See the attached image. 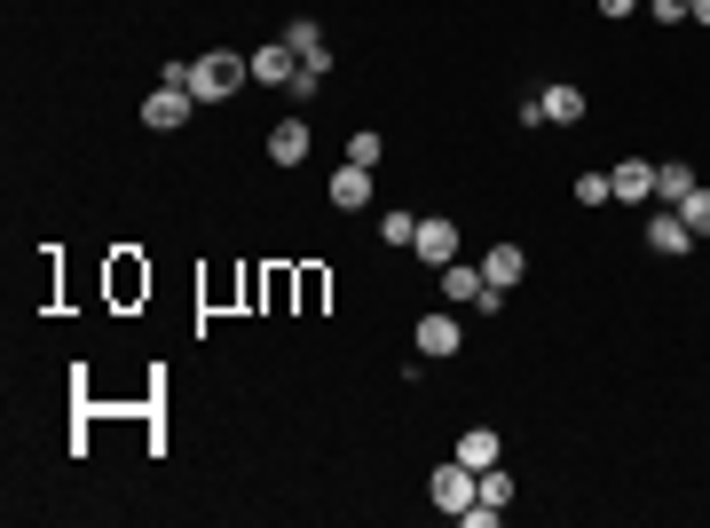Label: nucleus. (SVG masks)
<instances>
[{
  "instance_id": "f257e3e1",
  "label": "nucleus",
  "mask_w": 710,
  "mask_h": 528,
  "mask_svg": "<svg viewBox=\"0 0 710 528\" xmlns=\"http://www.w3.org/2000/svg\"><path fill=\"white\" fill-rule=\"evenodd\" d=\"M253 79V56H229V48H206L198 63H190V96L198 103H229L237 87Z\"/></svg>"
},
{
  "instance_id": "f03ea898",
  "label": "nucleus",
  "mask_w": 710,
  "mask_h": 528,
  "mask_svg": "<svg viewBox=\"0 0 710 528\" xmlns=\"http://www.w3.org/2000/svg\"><path fill=\"white\" fill-rule=\"evenodd\" d=\"M442 277V300H451V308H497L505 292H490V277L482 269H466V260H451V269H434Z\"/></svg>"
},
{
  "instance_id": "7ed1b4c3",
  "label": "nucleus",
  "mask_w": 710,
  "mask_h": 528,
  "mask_svg": "<svg viewBox=\"0 0 710 528\" xmlns=\"http://www.w3.org/2000/svg\"><path fill=\"white\" fill-rule=\"evenodd\" d=\"M190 111H198L190 87H158V96L142 103V127H150V135H174V127H190Z\"/></svg>"
},
{
  "instance_id": "20e7f679",
  "label": "nucleus",
  "mask_w": 710,
  "mask_h": 528,
  "mask_svg": "<svg viewBox=\"0 0 710 528\" xmlns=\"http://www.w3.org/2000/svg\"><path fill=\"white\" fill-rule=\"evenodd\" d=\"M474 497H482V474H474V466H442V474H434V505L451 512V520H458Z\"/></svg>"
},
{
  "instance_id": "39448f33",
  "label": "nucleus",
  "mask_w": 710,
  "mask_h": 528,
  "mask_svg": "<svg viewBox=\"0 0 710 528\" xmlns=\"http://www.w3.org/2000/svg\"><path fill=\"white\" fill-rule=\"evenodd\" d=\"M608 182H615V206H655V166L648 158H624Z\"/></svg>"
},
{
  "instance_id": "423d86ee",
  "label": "nucleus",
  "mask_w": 710,
  "mask_h": 528,
  "mask_svg": "<svg viewBox=\"0 0 710 528\" xmlns=\"http://www.w3.org/2000/svg\"><path fill=\"white\" fill-rule=\"evenodd\" d=\"M411 252H426V269H451V260H458V229L442 221V213H426V221H418V245H411Z\"/></svg>"
},
{
  "instance_id": "0eeeda50",
  "label": "nucleus",
  "mask_w": 710,
  "mask_h": 528,
  "mask_svg": "<svg viewBox=\"0 0 710 528\" xmlns=\"http://www.w3.org/2000/svg\"><path fill=\"white\" fill-rule=\"evenodd\" d=\"M521 269H529V260H521V245H490V252H482L490 292H513V285H521Z\"/></svg>"
},
{
  "instance_id": "6e6552de",
  "label": "nucleus",
  "mask_w": 710,
  "mask_h": 528,
  "mask_svg": "<svg viewBox=\"0 0 710 528\" xmlns=\"http://www.w3.org/2000/svg\"><path fill=\"white\" fill-rule=\"evenodd\" d=\"M293 71H300L293 40H277V48H260V56H253V79H260V87H293Z\"/></svg>"
},
{
  "instance_id": "1a4fd4ad",
  "label": "nucleus",
  "mask_w": 710,
  "mask_h": 528,
  "mask_svg": "<svg viewBox=\"0 0 710 528\" xmlns=\"http://www.w3.org/2000/svg\"><path fill=\"white\" fill-rule=\"evenodd\" d=\"M332 206H339V213L372 206V166H339V173H332Z\"/></svg>"
},
{
  "instance_id": "9d476101",
  "label": "nucleus",
  "mask_w": 710,
  "mask_h": 528,
  "mask_svg": "<svg viewBox=\"0 0 710 528\" xmlns=\"http://www.w3.org/2000/svg\"><path fill=\"white\" fill-rule=\"evenodd\" d=\"M458 339H466V331H458V308H451V316H426V323H418V356H458Z\"/></svg>"
},
{
  "instance_id": "9b49d317",
  "label": "nucleus",
  "mask_w": 710,
  "mask_h": 528,
  "mask_svg": "<svg viewBox=\"0 0 710 528\" xmlns=\"http://www.w3.org/2000/svg\"><path fill=\"white\" fill-rule=\"evenodd\" d=\"M269 158H277V166H300V158H308V119H277V127H269Z\"/></svg>"
},
{
  "instance_id": "f8f14e48",
  "label": "nucleus",
  "mask_w": 710,
  "mask_h": 528,
  "mask_svg": "<svg viewBox=\"0 0 710 528\" xmlns=\"http://www.w3.org/2000/svg\"><path fill=\"white\" fill-rule=\"evenodd\" d=\"M648 245H655V252H663V260H679V252H687V245H694V229H687V221H679V206H671V213H655V221H648Z\"/></svg>"
},
{
  "instance_id": "ddd939ff",
  "label": "nucleus",
  "mask_w": 710,
  "mask_h": 528,
  "mask_svg": "<svg viewBox=\"0 0 710 528\" xmlns=\"http://www.w3.org/2000/svg\"><path fill=\"white\" fill-rule=\"evenodd\" d=\"M285 40H293V56H300V63H316V71H332V40H324V32H316L308 17H300V24H293Z\"/></svg>"
},
{
  "instance_id": "4468645a",
  "label": "nucleus",
  "mask_w": 710,
  "mask_h": 528,
  "mask_svg": "<svg viewBox=\"0 0 710 528\" xmlns=\"http://www.w3.org/2000/svg\"><path fill=\"white\" fill-rule=\"evenodd\" d=\"M584 119V87H545V127H576Z\"/></svg>"
},
{
  "instance_id": "2eb2a0df",
  "label": "nucleus",
  "mask_w": 710,
  "mask_h": 528,
  "mask_svg": "<svg viewBox=\"0 0 710 528\" xmlns=\"http://www.w3.org/2000/svg\"><path fill=\"white\" fill-rule=\"evenodd\" d=\"M694 190V166L687 158H671V166H655V206H679Z\"/></svg>"
},
{
  "instance_id": "dca6fc26",
  "label": "nucleus",
  "mask_w": 710,
  "mask_h": 528,
  "mask_svg": "<svg viewBox=\"0 0 710 528\" xmlns=\"http://www.w3.org/2000/svg\"><path fill=\"white\" fill-rule=\"evenodd\" d=\"M497 450H505V442H497V434H490V426H474V434H466V442H458V466H474V474H490V466H497Z\"/></svg>"
},
{
  "instance_id": "f3484780",
  "label": "nucleus",
  "mask_w": 710,
  "mask_h": 528,
  "mask_svg": "<svg viewBox=\"0 0 710 528\" xmlns=\"http://www.w3.org/2000/svg\"><path fill=\"white\" fill-rule=\"evenodd\" d=\"M679 221H687L694 237H710V190H702V182H694V190L679 198Z\"/></svg>"
},
{
  "instance_id": "a211bd4d",
  "label": "nucleus",
  "mask_w": 710,
  "mask_h": 528,
  "mask_svg": "<svg viewBox=\"0 0 710 528\" xmlns=\"http://www.w3.org/2000/svg\"><path fill=\"white\" fill-rule=\"evenodd\" d=\"M576 206H615V182L608 173H576Z\"/></svg>"
},
{
  "instance_id": "6ab92c4d",
  "label": "nucleus",
  "mask_w": 710,
  "mask_h": 528,
  "mask_svg": "<svg viewBox=\"0 0 710 528\" xmlns=\"http://www.w3.org/2000/svg\"><path fill=\"white\" fill-rule=\"evenodd\" d=\"M379 237H387V245H395V252H403V245H418V221H411V213H403V206H395V213H387V221H379Z\"/></svg>"
},
{
  "instance_id": "aec40b11",
  "label": "nucleus",
  "mask_w": 710,
  "mask_h": 528,
  "mask_svg": "<svg viewBox=\"0 0 710 528\" xmlns=\"http://www.w3.org/2000/svg\"><path fill=\"white\" fill-rule=\"evenodd\" d=\"M379 150H387V142H379L372 127H364V135H347V166H379Z\"/></svg>"
},
{
  "instance_id": "412c9836",
  "label": "nucleus",
  "mask_w": 710,
  "mask_h": 528,
  "mask_svg": "<svg viewBox=\"0 0 710 528\" xmlns=\"http://www.w3.org/2000/svg\"><path fill=\"white\" fill-rule=\"evenodd\" d=\"M482 497H490V505H513V481H505V474L490 466V474H482Z\"/></svg>"
},
{
  "instance_id": "4be33fe9",
  "label": "nucleus",
  "mask_w": 710,
  "mask_h": 528,
  "mask_svg": "<svg viewBox=\"0 0 710 528\" xmlns=\"http://www.w3.org/2000/svg\"><path fill=\"white\" fill-rule=\"evenodd\" d=\"M648 17L655 24H687V0H648Z\"/></svg>"
},
{
  "instance_id": "5701e85b",
  "label": "nucleus",
  "mask_w": 710,
  "mask_h": 528,
  "mask_svg": "<svg viewBox=\"0 0 710 528\" xmlns=\"http://www.w3.org/2000/svg\"><path fill=\"white\" fill-rule=\"evenodd\" d=\"M640 9V0H600V17H632Z\"/></svg>"
},
{
  "instance_id": "b1692460",
  "label": "nucleus",
  "mask_w": 710,
  "mask_h": 528,
  "mask_svg": "<svg viewBox=\"0 0 710 528\" xmlns=\"http://www.w3.org/2000/svg\"><path fill=\"white\" fill-rule=\"evenodd\" d=\"M687 17H694V24H710V0H687Z\"/></svg>"
}]
</instances>
